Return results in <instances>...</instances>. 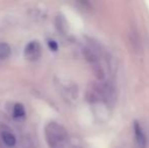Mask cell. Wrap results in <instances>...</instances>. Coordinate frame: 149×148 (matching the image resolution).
Returning a JSON list of instances; mask_svg holds the SVG:
<instances>
[{"label": "cell", "instance_id": "1", "mask_svg": "<svg viewBox=\"0 0 149 148\" xmlns=\"http://www.w3.org/2000/svg\"><path fill=\"white\" fill-rule=\"evenodd\" d=\"M42 54V47L39 42L31 41L26 46L24 51V55L26 60L29 61H36L41 57Z\"/></svg>", "mask_w": 149, "mask_h": 148}, {"label": "cell", "instance_id": "2", "mask_svg": "<svg viewBox=\"0 0 149 148\" xmlns=\"http://www.w3.org/2000/svg\"><path fill=\"white\" fill-rule=\"evenodd\" d=\"M134 133H135L137 146L139 148H146V145H147L146 136H145V134H144L140 124L137 122V121L134 122Z\"/></svg>", "mask_w": 149, "mask_h": 148}, {"label": "cell", "instance_id": "3", "mask_svg": "<svg viewBox=\"0 0 149 148\" xmlns=\"http://www.w3.org/2000/svg\"><path fill=\"white\" fill-rule=\"evenodd\" d=\"M1 138L3 143L8 147H13L16 144V138L12 133L8 132V131H3L1 133Z\"/></svg>", "mask_w": 149, "mask_h": 148}, {"label": "cell", "instance_id": "4", "mask_svg": "<svg viewBox=\"0 0 149 148\" xmlns=\"http://www.w3.org/2000/svg\"><path fill=\"white\" fill-rule=\"evenodd\" d=\"M12 114H13V117L16 119H22L26 116V109H24V105L22 104H15L13 106V111H12Z\"/></svg>", "mask_w": 149, "mask_h": 148}, {"label": "cell", "instance_id": "5", "mask_svg": "<svg viewBox=\"0 0 149 148\" xmlns=\"http://www.w3.org/2000/svg\"><path fill=\"white\" fill-rule=\"evenodd\" d=\"M11 53L10 46L7 43H0V59H5L9 57Z\"/></svg>", "mask_w": 149, "mask_h": 148}, {"label": "cell", "instance_id": "6", "mask_svg": "<svg viewBox=\"0 0 149 148\" xmlns=\"http://www.w3.org/2000/svg\"><path fill=\"white\" fill-rule=\"evenodd\" d=\"M48 46H49L50 50L53 51V52H55L58 50V44L56 43L55 41H53V40H49V42H48Z\"/></svg>", "mask_w": 149, "mask_h": 148}]
</instances>
